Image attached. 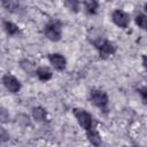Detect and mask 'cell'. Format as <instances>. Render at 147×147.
Instances as JSON below:
<instances>
[{
  "instance_id": "21",
  "label": "cell",
  "mask_w": 147,
  "mask_h": 147,
  "mask_svg": "<svg viewBox=\"0 0 147 147\" xmlns=\"http://www.w3.org/2000/svg\"><path fill=\"white\" fill-rule=\"evenodd\" d=\"M142 65L146 67V56H145V55L142 56Z\"/></svg>"
},
{
  "instance_id": "20",
  "label": "cell",
  "mask_w": 147,
  "mask_h": 147,
  "mask_svg": "<svg viewBox=\"0 0 147 147\" xmlns=\"http://www.w3.org/2000/svg\"><path fill=\"white\" fill-rule=\"evenodd\" d=\"M138 93L141 95L142 101L146 102V100H147V88H146L145 86H144V87H140V88H138Z\"/></svg>"
},
{
  "instance_id": "3",
  "label": "cell",
  "mask_w": 147,
  "mask_h": 147,
  "mask_svg": "<svg viewBox=\"0 0 147 147\" xmlns=\"http://www.w3.org/2000/svg\"><path fill=\"white\" fill-rule=\"evenodd\" d=\"M44 34L51 41H59L62 37V28L59 21H51L44 26Z\"/></svg>"
},
{
  "instance_id": "5",
  "label": "cell",
  "mask_w": 147,
  "mask_h": 147,
  "mask_svg": "<svg viewBox=\"0 0 147 147\" xmlns=\"http://www.w3.org/2000/svg\"><path fill=\"white\" fill-rule=\"evenodd\" d=\"M111 20H113V22H114L117 26H119V28H122V29L127 28V25H129V23H130V17H129V15H127L125 11L121 10V9H116V10L113 11V14H111Z\"/></svg>"
},
{
  "instance_id": "11",
  "label": "cell",
  "mask_w": 147,
  "mask_h": 147,
  "mask_svg": "<svg viewBox=\"0 0 147 147\" xmlns=\"http://www.w3.org/2000/svg\"><path fill=\"white\" fill-rule=\"evenodd\" d=\"M2 7L9 13H17L20 10V2L17 0H2Z\"/></svg>"
},
{
  "instance_id": "17",
  "label": "cell",
  "mask_w": 147,
  "mask_h": 147,
  "mask_svg": "<svg viewBox=\"0 0 147 147\" xmlns=\"http://www.w3.org/2000/svg\"><path fill=\"white\" fill-rule=\"evenodd\" d=\"M16 119H17V123L21 124V125H24V126L30 125V118H29V116H26V115H24V114L17 115V116H16Z\"/></svg>"
},
{
  "instance_id": "12",
  "label": "cell",
  "mask_w": 147,
  "mask_h": 147,
  "mask_svg": "<svg viewBox=\"0 0 147 147\" xmlns=\"http://www.w3.org/2000/svg\"><path fill=\"white\" fill-rule=\"evenodd\" d=\"M84 7L86 9V11L91 15L96 14L98 8H99V1L98 0H83Z\"/></svg>"
},
{
  "instance_id": "13",
  "label": "cell",
  "mask_w": 147,
  "mask_h": 147,
  "mask_svg": "<svg viewBox=\"0 0 147 147\" xmlns=\"http://www.w3.org/2000/svg\"><path fill=\"white\" fill-rule=\"evenodd\" d=\"M3 29L9 36H16V34L20 33V28L10 21H5L3 22Z\"/></svg>"
},
{
  "instance_id": "19",
  "label": "cell",
  "mask_w": 147,
  "mask_h": 147,
  "mask_svg": "<svg viewBox=\"0 0 147 147\" xmlns=\"http://www.w3.org/2000/svg\"><path fill=\"white\" fill-rule=\"evenodd\" d=\"M9 133L7 132L6 129H3L2 126H0V142H6L9 140Z\"/></svg>"
},
{
  "instance_id": "6",
  "label": "cell",
  "mask_w": 147,
  "mask_h": 147,
  "mask_svg": "<svg viewBox=\"0 0 147 147\" xmlns=\"http://www.w3.org/2000/svg\"><path fill=\"white\" fill-rule=\"evenodd\" d=\"M2 84L11 93H17L21 90V83H20V80L16 77H14L13 75H9V74H7V75H5L2 77Z\"/></svg>"
},
{
  "instance_id": "9",
  "label": "cell",
  "mask_w": 147,
  "mask_h": 147,
  "mask_svg": "<svg viewBox=\"0 0 147 147\" xmlns=\"http://www.w3.org/2000/svg\"><path fill=\"white\" fill-rule=\"evenodd\" d=\"M86 137H87L88 141L92 145H94V146H100L101 145V136L94 127L86 131Z\"/></svg>"
},
{
  "instance_id": "18",
  "label": "cell",
  "mask_w": 147,
  "mask_h": 147,
  "mask_svg": "<svg viewBox=\"0 0 147 147\" xmlns=\"http://www.w3.org/2000/svg\"><path fill=\"white\" fill-rule=\"evenodd\" d=\"M9 122V113L6 108L0 107V123H8Z\"/></svg>"
},
{
  "instance_id": "10",
  "label": "cell",
  "mask_w": 147,
  "mask_h": 147,
  "mask_svg": "<svg viewBox=\"0 0 147 147\" xmlns=\"http://www.w3.org/2000/svg\"><path fill=\"white\" fill-rule=\"evenodd\" d=\"M32 117L37 122H45L47 119V111L42 107H34L32 109Z\"/></svg>"
},
{
  "instance_id": "15",
  "label": "cell",
  "mask_w": 147,
  "mask_h": 147,
  "mask_svg": "<svg viewBox=\"0 0 147 147\" xmlns=\"http://www.w3.org/2000/svg\"><path fill=\"white\" fill-rule=\"evenodd\" d=\"M63 2L70 11L72 13L79 11V0H63Z\"/></svg>"
},
{
  "instance_id": "7",
  "label": "cell",
  "mask_w": 147,
  "mask_h": 147,
  "mask_svg": "<svg viewBox=\"0 0 147 147\" xmlns=\"http://www.w3.org/2000/svg\"><path fill=\"white\" fill-rule=\"evenodd\" d=\"M48 61L49 63L53 65V68H55L59 71H62L65 69L67 65V60L63 55L59 54V53H53L48 55Z\"/></svg>"
},
{
  "instance_id": "14",
  "label": "cell",
  "mask_w": 147,
  "mask_h": 147,
  "mask_svg": "<svg viewBox=\"0 0 147 147\" xmlns=\"http://www.w3.org/2000/svg\"><path fill=\"white\" fill-rule=\"evenodd\" d=\"M20 67H21L26 74H30V75L34 74V72H36V69H37L36 65H34V63L31 62V61L28 60V59L21 60V62H20Z\"/></svg>"
},
{
  "instance_id": "4",
  "label": "cell",
  "mask_w": 147,
  "mask_h": 147,
  "mask_svg": "<svg viewBox=\"0 0 147 147\" xmlns=\"http://www.w3.org/2000/svg\"><path fill=\"white\" fill-rule=\"evenodd\" d=\"M90 101L100 109H106L109 102L107 93L100 88H93L90 92Z\"/></svg>"
},
{
  "instance_id": "8",
  "label": "cell",
  "mask_w": 147,
  "mask_h": 147,
  "mask_svg": "<svg viewBox=\"0 0 147 147\" xmlns=\"http://www.w3.org/2000/svg\"><path fill=\"white\" fill-rule=\"evenodd\" d=\"M34 74L38 77V79L41 80V82H48L52 78V76H53L52 71L47 67H39V68H37Z\"/></svg>"
},
{
  "instance_id": "1",
  "label": "cell",
  "mask_w": 147,
  "mask_h": 147,
  "mask_svg": "<svg viewBox=\"0 0 147 147\" xmlns=\"http://www.w3.org/2000/svg\"><path fill=\"white\" fill-rule=\"evenodd\" d=\"M91 44H93V46L99 51L100 57L106 59L113 54L116 53L117 51V46L115 42L106 39L102 36H95L91 39Z\"/></svg>"
},
{
  "instance_id": "16",
  "label": "cell",
  "mask_w": 147,
  "mask_h": 147,
  "mask_svg": "<svg viewBox=\"0 0 147 147\" xmlns=\"http://www.w3.org/2000/svg\"><path fill=\"white\" fill-rule=\"evenodd\" d=\"M136 24L141 29H147V16L145 14H138L136 16Z\"/></svg>"
},
{
  "instance_id": "2",
  "label": "cell",
  "mask_w": 147,
  "mask_h": 147,
  "mask_svg": "<svg viewBox=\"0 0 147 147\" xmlns=\"http://www.w3.org/2000/svg\"><path fill=\"white\" fill-rule=\"evenodd\" d=\"M72 113L78 122V124L85 130H91L94 127V118L92 117V115L86 111L85 109H82V108H74L72 109Z\"/></svg>"
}]
</instances>
